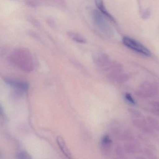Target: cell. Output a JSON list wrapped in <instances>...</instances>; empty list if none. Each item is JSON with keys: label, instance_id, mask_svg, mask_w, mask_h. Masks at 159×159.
<instances>
[{"label": "cell", "instance_id": "9c48e42d", "mask_svg": "<svg viewBox=\"0 0 159 159\" xmlns=\"http://www.w3.org/2000/svg\"><path fill=\"white\" fill-rule=\"evenodd\" d=\"M95 3L96 6L98 9V11L106 17L109 19L111 21L116 23L115 19L113 18V16L109 13L107 11L105 5H104V2L103 0H95Z\"/></svg>", "mask_w": 159, "mask_h": 159}, {"label": "cell", "instance_id": "2e32d148", "mask_svg": "<svg viewBox=\"0 0 159 159\" xmlns=\"http://www.w3.org/2000/svg\"><path fill=\"white\" fill-rule=\"evenodd\" d=\"M125 98H126V100L129 103H131V104H133V105H135V102L134 100V98L132 97V96H131L130 94H125Z\"/></svg>", "mask_w": 159, "mask_h": 159}, {"label": "cell", "instance_id": "7a4b0ae2", "mask_svg": "<svg viewBox=\"0 0 159 159\" xmlns=\"http://www.w3.org/2000/svg\"><path fill=\"white\" fill-rule=\"evenodd\" d=\"M92 17L96 26L101 32L107 37L113 36V30L107 22L105 16L99 11L94 10L93 12Z\"/></svg>", "mask_w": 159, "mask_h": 159}, {"label": "cell", "instance_id": "5b68a950", "mask_svg": "<svg viewBox=\"0 0 159 159\" xmlns=\"http://www.w3.org/2000/svg\"><path fill=\"white\" fill-rule=\"evenodd\" d=\"M95 62L98 66L99 67L103 70L107 71L111 64L109 57L106 54L101 53L98 54L95 57Z\"/></svg>", "mask_w": 159, "mask_h": 159}, {"label": "cell", "instance_id": "30bf717a", "mask_svg": "<svg viewBox=\"0 0 159 159\" xmlns=\"http://www.w3.org/2000/svg\"><path fill=\"white\" fill-rule=\"evenodd\" d=\"M57 141L59 146V148L61 149V151L65 154V156L69 159L71 158V153L68 148L67 147L66 144L64 139L61 136H58L57 138Z\"/></svg>", "mask_w": 159, "mask_h": 159}, {"label": "cell", "instance_id": "8992f818", "mask_svg": "<svg viewBox=\"0 0 159 159\" xmlns=\"http://www.w3.org/2000/svg\"><path fill=\"white\" fill-rule=\"evenodd\" d=\"M133 115V122L135 126L145 130L146 132H149L150 130V126L147 125L146 120L143 116L137 111L132 110Z\"/></svg>", "mask_w": 159, "mask_h": 159}, {"label": "cell", "instance_id": "277c9868", "mask_svg": "<svg viewBox=\"0 0 159 159\" xmlns=\"http://www.w3.org/2000/svg\"><path fill=\"white\" fill-rule=\"evenodd\" d=\"M158 93V87L155 84L148 81L143 82L136 92V95L143 98L152 97Z\"/></svg>", "mask_w": 159, "mask_h": 159}, {"label": "cell", "instance_id": "6da1fadb", "mask_svg": "<svg viewBox=\"0 0 159 159\" xmlns=\"http://www.w3.org/2000/svg\"><path fill=\"white\" fill-rule=\"evenodd\" d=\"M10 62L26 72L32 71L35 67V60L31 52L25 48L15 49L9 57Z\"/></svg>", "mask_w": 159, "mask_h": 159}, {"label": "cell", "instance_id": "4fadbf2b", "mask_svg": "<svg viewBox=\"0 0 159 159\" xmlns=\"http://www.w3.org/2000/svg\"><path fill=\"white\" fill-rule=\"evenodd\" d=\"M136 147L133 144H127L125 146V151L127 152L128 153H135L136 152Z\"/></svg>", "mask_w": 159, "mask_h": 159}, {"label": "cell", "instance_id": "ba28073f", "mask_svg": "<svg viewBox=\"0 0 159 159\" xmlns=\"http://www.w3.org/2000/svg\"><path fill=\"white\" fill-rule=\"evenodd\" d=\"M112 143V140L108 135H106L102 137L100 144L101 150L104 155L108 156L110 154Z\"/></svg>", "mask_w": 159, "mask_h": 159}, {"label": "cell", "instance_id": "8fae6325", "mask_svg": "<svg viewBox=\"0 0 159 159\" xmlns=\"http://www.w3.org/2000/svg\"><path fill=\"white\" fill-rule=\"evenodd\" d=\"M67 35L72 40L78 43H86V40L85 38L79 33L70 31L68 32Z\"/></svg>", "mask_w": 159, "mask_h": 159}, {"label": "cell", "instance_id": "e0dca14e", "mask_svg": "<svg viewBox=\"0 0 159 159\" xmlns=\"http://www.w3.org/2000/svg\"><path fill=\"white\" fill-rule=\"evenodd\" d=\"M116 152L117 155H118L120 158H123L124 156V152L123 150L120 147H118L116 150Z\"/></svg>", "mask_w": 159, "mask_h": 159}, {"label": "cell", "instance_id": "5bb4252c", "mask_svg": "<svg viewBox=\"0 0 159 159\" xmlns=\"http://www.w3.org/2000/svg\"><path fill=\"white\" fill-rule=\"evenodd\" d=\"M128 77H129L127 74H123L122 73H121L117 77L115 80L118 82H124L128 80V79H129Z\"/></svg>", "mask_w": 159, "mask_h": 159}, {"label": "cell", "instance_id": "3957f363", "mask_svg": "<svg viewBox=\"0 0 159 159\" xmlns=\"http://www.w3.org/2000/svg\"><path fill=\"white\" fill-rule=\"evenodd\" d=\"M122 42L127 48L138 53L147 57H149L151 55L150 51L148 48H146L139 42L132 38L127 37H124L123 39Z\"/></svg>", "mask_w": 159, "mask_h": 159}, {"label": "cell", "instance_id": "9a60e30c", "mask_svg": "<svg viewBox=\"0 0 159 159\" xmlns=\"http://www.w3.org/2000/svg\"><path fill=\"white\" fill-rule=\"evenodd\" d=\"M151 111L153 114L159 116V104L154 103L152 105Z\"/></svg>", "mask_w": 159, "mask_h": 159}, {"label": "cell", "instance_id": "52a82bcc", "mask_svg": "<svg viewBox=\"0 0 159 159\" xmlns=\"http://www.w3.org/2000/svg\"><path fill=\"white\" fill-rule=\"evenodd\" d=\"M5 82L8 85H10L11 87L23 92H27L29 89L28 84L25 82L11 79H6L5 80Z\"/></svg>", "mask_w": 159, "mask_h": 159}, {"label": "cell", "instance_id": "7c38bea8", "mask_svg": "<svg viewBox=\"0 0 159 159\" xmlns=\"http://www.w3.org/2000/svg\"><path fill=\"white\" fill-rule=\"evenodd\" d=\"M148 121L151 127L157 131H159V121L152 117H148Z\"/></svg>", "mask_w": 159, "mask_h": 159}]
</instances>
